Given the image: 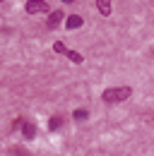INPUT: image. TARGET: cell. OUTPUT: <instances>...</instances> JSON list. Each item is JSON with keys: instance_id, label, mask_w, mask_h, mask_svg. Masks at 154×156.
I'll return each instance as SVG.
<instances>
[{"instance_id": "obj_1", "label": "cell", "mask_w": 154, "mask_h": 156, "mask_svg": "<svg viewBox=\"0 0 154 156\" xmlns=\"http://www.w3.org/2000/svg\"><path fill=\"white\" fill-rule=\"evenodd\" d=\"M130 96H133L130 87H111V89H104V94H101V98L106 103H120V101H125Z\"/></svg>"}, {"instance_id": "obj_5", "label": "cell", "mask_w": 154, "mask_h": 156, "mask_svg": "<svg viewBox=\"0 0 154 156\" xmlns=\"http://www.w3.org/2000/svg\"><path fill=\"white\" fill-rule=\"evenodd\" d=\"M96 7L101 12V17H111V0H96Z\"/></svg>"}, {"instance_id": "obj_12", "label": "cell", "mask_w": 154, "mask_h": 156, "mask_svg": "<svg viewBox=\"0 0 154 156\" xmlns=\"http://www.w3.org/2000/svg\"><path fill=\"white\" fill-rule=\"evenodd\" d=\"M0 2H2V0H0Z\"/></svg>"}, {"instance_id": "obj_4", "label": "cell", "mask_w": 154, "mask_h": 156, "mask_svg": "<svg viewBox=\"0 0 154 156\" xmlns=\"http://www.w3.org/2000/svg\"><path fill=\"white\" fill-rule=\"evenodd\" d=\"M22 137L24 139H34L36 137V125L34 122H22Z\"/></svg>"}, {"instance_id": "obj_7", "label": "cell", "mask_w": 154, "mask_h": 156, "mask_svg": "<svg viewBox=\"0 0 154 156\" xmlns=\"http://www.w3.org/2000/svg\"><path fill=\"white\" fill-rule=\"evenodd\" d=\"M65 55H68V60H70V62H77V65L84 60V58H82V53H77V51H68Z\"/></svg>"}, {"instance_id": "obj_11", "label": "cell", "mask_w": 154, "mask_h": 156, "mask_svg": "<svg viewBox=\"0 0 154 156\" xmlns=\"http://www.w3.org/2000/svg\"><path fill=\"white\" fill-rule=\"evenodd\" d=\"M63 2H68V5H70V2H75V0H63Z\"/></svg>"}, {"instance_id": "obj_6", "label": "cell", "mask_w": 154, "mask_h": 156, "mask_svg": "<svg viewBox=\"0 0 154 156\" xmlns=\"http://www.w3.org/2000/svg\"><path fill=\"white\" fill-rule=\"evenodd\" d=\"M82 17H79V15H70V17H68V22H65V27H68V29H79V27H82Z\"/></svg>"}, {"instance_id": "obj_3", "label": "cell", "mask_w": 154, "mask_h": 156, "mask_svg": "<svg viewBox=\"0 0 154 156\" xmlns=\"http://www.w3.org/2000/svg\"><path fill=\"white\" fill-rule=\"evenodd\" d=\"M63 20H65V15H63L60 10H53V12L48 15V22H46V27H48V29H58V24H60Z\"/></svg>"}, {"instance_id": "obj_10", "label": "cell", "mask_w": 154, "mask_h": 156, "mask_svg": "<svg viewBox=\"0 0 154 156\" xmlns=\"http://www.w3.org/2000/svg\"><path fill=\"white\" fill-rule=\"evenodd\" d=\"M60 125H63L60 115H53V118H51V122H48V127H51V130H56V127H60Z\"/></svg>"}, {"instance_id": "obj_2", "label": "cell", "mask_w": 154, "mask_h": 156, "mask_svg": "<svg viewBox=\"0 0 154 156\" xmlns=\"http://www.w3.org/2000/svg\"><path fill=\"white\" fill-rule=\"evenodd\" d=\"M24 10H27V15H38V12H48V2H46V0H29Z\"/></svg>"}, {"instance_id": "obj_9", "label": "cell", "mask_w": 154, "mask_h": 156, "mask_svg": "<svg viewBox=\"0 0 154 156\" xmlns=\"http://www.w3.org/2000/svg\"><path fill=\"white\" fill-rule=\"evenodd\" d=\"M72 118H75V120H87V118H89V113H87L84 108H75V113H72Z\"/></svg>"}, {"instance_id": "obj_8", "label": "cell", "mask_w": 154, "mask_h": 156, "mask_svg": "<svg viewBox=\"0 0 154 156\" xmlns=\"http://www.w3.org/2000/svg\"><path fill=\"white\" fill-rule=\"evenodd\" d=\"M53 53H58V55H65V53H68V48H65L63 41H56V43H53Z\"/></svg>"}]
</instances>
